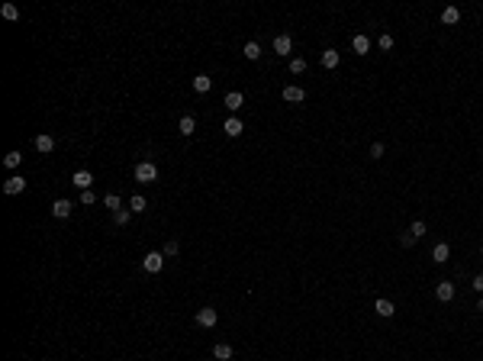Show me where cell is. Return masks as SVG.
I'll return each mask as SVG.
<instances>
[{
    "label": "cell",
    "mask_w": 483,
    "mask_h": 361,
    "mask_svg": "<svg viewBox=\"0 0 483 361\" xmlns=\"http://www.w3.org/2000/svg\"><path fill=\"white\" fill-rule=\"evenodd\" d=\"M136 181L138 184H152V181H158V168H155L152 162H138L136 165Z\"/></svg>",
    "instance_id": "1"
},
{
    "label": "cell",
    "mask_w": 483,
    "mask_h": 361,
    "mask_svg": "<svg viewBox=\"0 0 483 361\" xmlns=\"http://www.w3.org/2000/svg\"><path fill=\"white\" fill-rule=\"evenodd\" d=\"M142 268H145L148 274H158V271L164 268V252H148L145 258H142Z\"/></svg>",
    "instance_id": "2"
},
{
    "label": "cell",
    "mask_w": 483,
    "mask_h": 361,
    "mask_svg": "<svg viewBox=\"0 0 483 361\" xmlns=\"http://www.w3.org/2000/svg\"><path fill=\"white\" fill-rule=\"evenodd\" d=\"M23 191H26V181L20 174H13V177L3 181V193H10V197H16V193H23Z\"/></svg>",
    "instance_id": "3"
},
{
    "label": "cell",
    "mask_w": 483,
    "mask_h": 361,
    "mask_svg": "<svg viewBox=\"0 0 483 361\" xmlns=\"http://www.w3.org/2000/svg\"><path fill=\"white\" fill-rule=\"evenodd\" d=\"M216 319H219V313H216L213 307H203V310L197 313V323L203 326V329H213V326H216Z\"/></svg>",
    "instance_id": "4"
},
{
    "label": "cell",
    "mask_w": 483,
    "mask_h": 361,
    "mask_svg": "<svg viewBox=\"0 0 483 361\" xmlns=\"http://www.w3.org/2000/svg\"><path fill=\"white\" fill-rule=\"evenodd\" d=\"M284 100H287V103H303V100H306V91L297 87V84H287L284 87Z\"/></svg>",
    "instance_id": "5"
},
{
    "label": "cell",
    "mask_w": 483,
    "mask_h": 361,
    "mask_svg": "<svg viewBox=\"0 0 483 361\" xmlns=\"http://www.w3.org/2000/svg\"><path fill=\"white\" fill-rule=\"evenodd\" d=\"M71 184H74L77 191H91V184H93V174H91V171H74V177H71Z\"/></svg>",
    "instance_id": "6"
},
{
    "label": "cell",
    "mask_w": 483,
    "mask_h": 361,
    "mask_svg": "<svg viewBox=\"0 0 483 361\" xmlns=\"http://www.w3.org/2000/svg\"><path fill=\"white\" fill-rule=\"evenodd\" d=\"M71 207H74V203L62 197V200H55V203H52V213L58 216V219H68V216H71Z\"/></svg>",
    "instance_id": "7"
},
{
    "label": "cell",
    "mask_w": 483,
    "mask_h": 361,
    "mask_svg": "<svg viewBox=\"0 0 483 361\" xmlns=\"http://www.w3.org/2000/svg\"><path fill=\"white\" fill-rule=\"evenodd\" d=\"M274 52L277 55H290L293 52V39L290 36H274Z\"/></svg>",
    "instance_id": "8"
},
{
    "label": "cell",
    "mask_w": 483,
    "mask_h": 361,
    "mask_svg": "<svg viewBox=\"0 0 483 361\" xmlns=\"http://www.w3.org/2000/svg\"><path fill=\"white\" fill-rule=\"evenodd\" d=\"M319 62H322V68H338V62H342V55H338L335 48H325V52L319 55Z\"/></svg>",
    "instance_id": "9"
},
{
    "label": "cell",
    "mask_w": 483,
    "mask_h": 361,
    "mask_svg": "<svg viewBox=\"0 0 483 361\" xmlns=\"http://www.w3.org/2000/svg\"><path fill=\"white\" fill-rule=\"evenodd\" d=\"M435 297L441 300V303H448V300H454V284H451V281H441V284L435 287Z\"/></svg>",
    "instance_id": "10"
},
{
    "label": "cell",
    "mask_w": 483,
    "mask_h": 361,
    "mask_svg": "<svg viewBox=\"0 0 483 361\" xmlns=\"http://www.w3.org/2000/svg\"><path fill=\"white\" fill-rule=\"evenodd\" d=\"M223 129H226V136H229V139H238V136H242V129H245V126H242V120H235V116H229V120H226V126H223Z\"/></svg>",
    "instance_id": "11"
},
{
    "label": "cell",
    "mask_w": 483,
    "mask_h": 361,
    "mask_svg": "<svg viewBox=\"0 0 483 361\" xmlns=\"http://www.w3.org/2000/svg\"><path fill=\"white\" fill-rule=\"evenodd\" d=\"M242 107H245V97H242L238 91L226 94V110H232V113H235V110H242Z\"/></svg>",
    "instance_id": "12"
},
{
    "label": "cell",
    "mask_w": 483,
    "mask_h": 361,
    "mask_svg": "<svg viewBox=\"0 0 483 361\" xmlns=\"http://www.w3.org/2000/svg\"><path fill=\"white\" fill-rule=\"evenodd\" d=\"M193 129H197V120H193L190 113L181 116V123H177V132H181V136H193Z\"/></svg>",
    "instance_id": "13"
},
{
    "label": "cell",
    "mask_w": 483,
    "mask_h": 361,
    "mask_svg": "<svg viewBox=\"0 0 483 361\" xmlns=\"http://www.w3.org/2000/svg\"><path fill=\"white\" fill-rule=\"evenodd\" d=\"M351 48H354V55H368L370 52V39L368 36H354L351 39Z\"/></svg>",
    "instance_id": "14"
},
{
    "label": "cell",
    "mask_w": 483,
    "mask_h": 361,
    "mask_svg": "<svg viewBox=\"0 0 483 361\" xmlns=\"http://www.w3.org/2000/svg\"><path fill=\"white\" fill-rule=\"evenodd\" d=\"M432 258H435L438 265H445L448 258H451V248H448V242H438V245H435V252H432Z\"/></svg>",
    "instance_id": "15"
},
{
    "label": "cell",
    "mask_w": 483,
    "mask_h": 361,
    "mask_svg": "<svg viewBox=\"0 0 483 361\" xmlns=\"http://www.w3.org/2000/svg\"><path fill=\"white\" fill-rule=\"evenodd\" d=\"M209 87H213V77H207V74H197V77H193V91H197V94H209Z\"/></svg>",
    "instance_id": "16"
},
{
    "label": "cell",
    "mask_w": 483,
    "mask_h": 361,
    "mask_svg": "<svg viewBox=\"0 0 483 361\" xmlns=\"http://www.w3.org/2000/svg\"><path fill=\"white\" fill-rule=\"evenodd\" d=\"M374 310H377V316H384V319H390V316L396 313V307H393L390 300H377V303H374Z\"/></svg>",
    "instance_id": "17"
},
{
    "label": "cell",
    "mask_w": 483,
    "mask_h": 361,
    "mask_svg": "<svg viewBox=\"0 0 483 361\" xmlns=\"http://www.w3.org/2000/svg\"><path fill=\"white\" fill-rule=\"evenodd\" d=\"M36 148H39V152H42V155H48V152H52V148H55V139L42 132V136H36Z\"/></svg>",
    "instance_id": "18"
},
{
    "label": "cell",
    "mask_w": 483,
    "mask_h": 361,
    "mask_svg": "<svg viewBox=\"0 0 483 361\" xmlns=\"http://www.w3.org/2000/svg\"><path fill=\"white\" fill-rule=\"evenodd\" d=\"M458 20H460V10L458 7H445V10H441V23H445V26H454Z\"/></svg>",
    "instance_id": "19"
},
{
    "label": "cell",
    "mask_w": 483,
    "mask_h": 361,
    "mask_svg": "<svg viewBox=\"0 0 483 361\" xmlns=\"http://www.w3.org/2000/svg\"><path fill=\"white\" fill-rule=\"evenodd\" d=\"M242 52H245L248 62H258V58H261V46H258V42H245V48H242Z\"/></svg>",
    "instance_id": "20"
},
{
    "label": "cell",
    "mask_w": 483,
    "mask_h": 361,
    "mask_svg": "<svg viewBox=\"0 0 483 361\" xmlns=\"http://www.w3.org/2000/svg\"><path fill=\"white\" fill-rule=\"evenodd\" d=\"M129 210H132V213H145V210H148L145 197H142V193H136V197L129 200Z\"/></svg>",
    "instance_id": "21"
},
{
    "label": "cell",
    "mask_w": 483,
    "mask_h": 361,
    "mask_svg": "<svg viewBox=\"0 0 483 361\" xmlns=\"http://www.w3.org/2000/svg\"><path fill=\"white\" fill-rule=\"evenodd\" d=\"M213 355H216L219 361H229V358H232V345H226V342H219V345L213 348Z\"/></svg>",
    "instance_id": "22"
},
{
    "label": "cell",
    "mask_w": 483,
    "mask_h": 361,
    "mask_svg": "<svg viewBox=\"0 0 483 361\" xmlns=\"http://www.w3.org/2000/svg\"><path fill=\"white\" fill-rule=\"evenodd\" d=\"M103 207H107L110 213H116V210H123V203H119V197H116V193H107V197H103Z\"/></svg>",
    "instance_id": "23"
},
{
    "label": "cell",
    "mask_w": 483,
    "mask_h": 361,
    "mask_svg": "<svg viewBox=\"0 0 483 361\" xmlns=\"http://www.w3.org/2000/svg\"><path fill=\"white\" fill-rule=\"evenodd\" d=\"M129 219H132V210H116V213H113V223L116 226H129Z\"/></svg>",
    "instance_id": "24"
},
{
    "label": "cell",
    "mask_w": 483,
    "mask_h": 361,
    "mask_svg": "<svg viewBox=\"0 0 483 361\" xmlns=\"http://www.w3.org/2000/svg\"><path fill=\"white\" fill-rule=\"evenodd\" d=\"M20 162H23V155L20 152H7L3 155V165H7V168H20Z\"/></svg>",
    "instance_id": "25"
},
{
    "label": "cell",
    "mask_w": 483,
    "mask_h": 361,
    "mask_svg": "<svg viewBox=\"0 0 483 361\" xmlns=\"http://www.w3.org/2000/svg\"><path fill=\"white\" fill-rule=\"evenodd\" d=\"M409 236H413V239H422V236H425V223H422V219H415V223L409 226Z\"/></svg>",
    "instance_id": "26"
},
{
    "label": "cell",
    "mask_w": 483,
    "mask_h": 361,
    "mask_svg": "<svg viewBox=\"0 0 483 361\" xmlns=\"http://www.w3.org/2000/svg\"><path fill=\"white\" fill-rule=\"evenodd\" d=\"M290 71L293 74H303L306 71V58H290Z\"/></svg>",
    "instance_id": "27"
},
{
    "label": "cell",
    "mask_w": 483,
    "mask_h": 361,
    "mask_svg": "<svg viewBox=\"0 0 483 361\" xmlns=\"http://www.w3.org/2000/svg\"><path fill=\"white\" fill-rule=\"evenodd\" d=\"M0 13L7 16V20H20V10H16L13 3H3V10H0Z\"/></svg>",
    "instance_id": "28"
},
{
    "label": "cell",
    "mask_w": 483,
    "mask_h": 361,
    "mask_svg": "<svg viewBox=\"0 0 483 361\" xmlns=\"http://www.w3.org/2000/svg\"><path fill=\"white\" fill-rule=\"evenodd\" d=\"M377 46H380V52H390V48H393V36H387V32H384V36H380V42H377Z\"/></svg>",
    "instance_id": "29"
},
{
    "label": "cell",
    "mask_w": 483,
    "mask_h": 361,
    "mask_svg": "<svg viewBox=\"0 0 483 361\" xmlns=\"http://www.w3.org/2000/svg\"><path fill=\"white\" fill-rule=\"evenodd\" d=\"M177 252H181V248H177V242L171 239L168 245H164V258H177Z\"/></svg>",
    "instance_id": "30"
},
{
    "label": "cell",
    "mask_w": 483,
    "mask_h": 361,
    "mask_svg": "<svg viewBox=\"0 0 483 361\" xmlns=\"http://www.w3.org/2000/svg\"><path fill=\"white\" fill-rule=\"evenodd\" d=\"M384 142H374V145H370V158H384Z\"/></svg>",
    "instance_id": "31"
},
{
    "label": "cell",
    "mask_w": 483,
    "mask_h": 361,
    "mask_svg": "<svg viewBox=\"0 0 483 361\" xmlns=\"http://www.w3.org/2000/svg\"><path fill=\"white\" fill-rule=\"evenodd\" d=\"M93 200H97V197H93V191H81V203H87V207H91Z\"/></svg>",
    "instance_id": "32"
},
{
    "label": "cell",
    "mask_w": 483,
    "mask_h": 361,
    "mask_svg": "<svg viewBox=\"0 0 483 361\" xmlns=\"http://www.w3.org/2000/svg\"><path fill=\"white\" fill-rule=\"evenodd\" d=\"M399 242H403V245H406V248H413V245H415V239L409 236V232H403V236H399Z\"/></svg>",
    "instance_id": "33"
},
{
    "label": "cell",
    "mask_w": 483,
    "mask_h": 361,
    "mask_svg": "<svg viewBox=\"0 0 483 361\" xmlns=\"http://www.w3.org/2000/svg\"><path fill=\"white\" fill-rule=\"evenodd\" d=\"M470 287H474L477 293H483V274H477V277H474V284H470Z\"/></svg>",
    "instance_id": "34"
},
{
    "label": "cell",
    "mask_w": 483,
    "mask_h": 361,
    "mask_svg": "<svg viewBox=\"0 0 483 361\" xmlns=\"http://www.w3.org/2000/svg\"><path fill=\"white\" fill-rule=\"evenodd\" d=\"M477 310H480V313H483V297H480V300H477Z\"/></svg>",
    "instance_id": "35"
},
{
    "label": "cell",
    "mask_w": 483,
    "mask_h": 361,
    "mask_svg": "<svg viewBox=\"0 0 483 361\" xmlns=\"http://www.w3.org/2000/svg\"><path fill=\"white\" fill-rule=\"evenodd\" d=\"M480 252H483V245H480Z\"/></svg>",
    "instance_id": "36"
}]
</instances>
